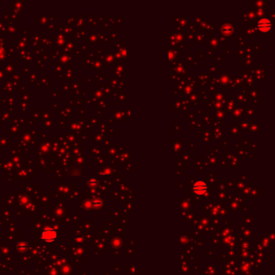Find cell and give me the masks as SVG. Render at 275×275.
Returning <instances> with one entry per match:
<instances>
[{
	"instance_id": "cell-5",
	"label": "cell",
	"mask_w": 275,
	"mask_h": 275,
	"mask_svg": "<svg viewBox=\"0 0 275 275\" xmlns=\"http://www.w3.org/2000/svg\"><path fill=\"white\" fill-rule=\"evenodd\" d=\"M16 248H17L18 251H20L21 253H24V252H26V251L28 250V245L24 243V242H19L17 244V246H16Z\"/></svg>"
},
{
	"instance_id": "cell-1",
	"label": "cell",
	"mask_w": 275,
	"mask_h": 275,
	"mask_svg": "<svg viewBox=\"0 0 275 275\" xmlns=\"http://www.w3.org/2000/svg\"><path fill=\"white\" fill-rule=\"evenodd\" d=\"M57 237V232L55 229H53L52 228H45L40 233V238L43 241L47 242V243H52Z\"/></svg>"
},
{
	"instance_id": "cell-2",
	"label": "cell",
	"mask_w": 275,
	"mask_h": 275,
	"mask_svg": "<svg viewBox=\"0 0 275 275\" xmlns=\"http://www.w3.org/2000/svg\"><path fill=\"white\" fill-rule=\"evenodd\" d=\"M208 190L207 184L202 181H195L194 184L192 185V191L195 193L196 195H203Z\"/></svg>"
},
{
	"instance_id": "cell-4",
	"label": "cell",
	"mask_w": 275,
	"mask_h": 275,
	"mask_svg": "<svg viewBox=\"0 0 275 275\" xmlns=\"http://www.w3.org/2000/svg\"><path fill=\"white\" fill-rule=\"evenodd\" d=\"M221 31L223 35L225 36H231L232 35L233 33V28L232 24H224L221 27Z\"/></svg>"
},
{
	"instance_id": "cell-3",
	"label": "cell",
	"mask_w": 275,
	"mask_h": 275,
	"mask_svg": "<svg viewBox=\"0 0 275 275\" xmlns=\"http://www.w3.org/2000/svg\"><path fill=\"white\" fill-rule=\"evenodd\" d=\"M257 27H258V30L261 32L266 33V32L270 31V29L272 28V23L271 21L268 20V19H261V20H259L258 21Z\"/></svg>"
}]
</instances>
